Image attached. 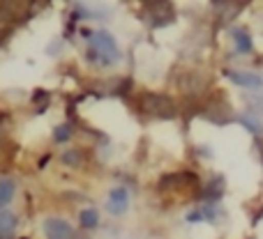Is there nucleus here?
<instances>
[{
    "instance_id": "6e6552de",
    "label": "nucleus",
    "mask_w": 263,
    "mask_h": 239,
    "mask_svg": "<svg viewBox=\"0 0 263 239\" xmlns=\"http://www.w3.org/2000/svg\"><path fill=\"white\" fill-rule=\"evenodd\" d=\"M233 41H236V49L238 53H252V49H254V44H252V37L247 30H242V28H238V30H233Z\"/></svg>"
},
{
    "instance_id": "20e7f679",
    "label": "nucleus",
    "mask_w": 263,
    "mask_h": 239,
    "mask_svg": "<svg viewBox=\"0 0 263 239\" xmlns=\"http://www.w3.org/2000/svg\"><path fill=\"white\" fill-rule=\"evenodd\" d=\"M129 207V193L123 186H116L109 191V200H106V212L114 216H123Z\"/></svg>"
},
{
    "instance_id": "9b49d317",
    "label": "nucleus",
    "mask_w": 263,
    "mask_h": 239,
    "mask_svg": "<svg viewBox=\"0 0 263 239\" xmlns=\"http://www.w3.org/2000/svg\"><path fill=\"white\" fill-rule=\"evenodd\" d=\"M217 219V209L213 207H203V209H196V212L187 214V221H213Z\"/></svg>"
},
{
    "instance_id": "7ed1b4c3",
    "label": "nucleus",
    "mask_w": 263,
    "mask_h": 239,
    "mask_svg": "<svg viewBox=\"0 0 263 239\" xmlns=\"http://www.w3.org/2000/svg\"><path fill=\"white\" fill-rule=\"evenodd\" d=\"M42 230H44L46 239H77V232H74V228L69 226L65 219H58V216L44 219V223H42Z\"/></svg>"
},
{
    "instance_id": "39448f33",
    "label": "nucleus",
    "mask_w": 263,
    "mask_h": 239,
    "mask_svg": "<svg viewBox=\"0 0 263 239\" xmlns=\"http://www.w3.org/2000/svg\"><path fill=\"white\" fill-rule=\"evenodd\" d=\"M229 81L236 83L240 88H247V90H263V78L259 74H252V72H229L227 74Z\"/></svg>"
},
{
    "instance_id": "ddd939ff",
    "label": "nucleus",
    "mask_w": 263,
    "mask_h": 239,
    "mask_svg": "<svg viewBox=\"0 0 263 239\" xmlns=\"http://www.w3.org/2000/svg\"><path fill=\"white\" fill-rule=\"evenodd\" d=\"M69 134H72V129H69L67 124L58 126V129L53 131V136H55V140H58V143H65V140H69Z\"/></svg>"
},
{
    "instance_id": "1a4fd4ad",
    "label": "nucleus",
    "mask_w": 263,
    "mask_h": 239,
    "mask_svg": "<svg viewBox=\"0 0 263 239\" xmlns=\"http://www.w3.org/2000/svg\"><path fill=\"white\" fill-rule=\"evenodd\" d=\"M14 193H16V184H14V180L3 177V180H0V209L14 198Z\"/></svg>"
},
{
    "instance_id": "423d86ee",
    "label": "nucleus",
    "mask_w": 263,
    "mask_h": 239,
    "mask_svg": "<svg viewBox=\"0 0 263 239\" xmlns=\"http://www.w3.org/2000/svg\"><path fill=\"white\" fill-rule=\"evenodd\" d=\"M187 184H196V177L192 172H176V175H168L162 182V186H168V189H182Z\"/></svg>"
},
{
    "instance_id": "f03ea898",
    "label": "nucleus",
    "mask_w": 263,
    "mask_h": 239,
    "mask_svg": "<svg viewBox=\"0 0 263 239\" xmlns=\"http://www.w3.org/2000/svg\"><path fill=\"white\" fill-rule=\"evenodd\" d=\"M139 106L145 115L157 120H171L176 115V104L171 97L166 95H157V92H145L139 99Z\"/></svg>"
},
{
    "instance_id": "9d476101",
    "label": "nucleus",
    "mask_w": 263,
    "mask_h": 239,
    "mask_svg": "<svg viewBox=\"0 0 263 239\" xmlns=\"http://www.w3.org/2000/svg\"><path fill=\"white\" fill-rule=\"evenodd\" d=\"M23 7H26V5H21V3H3V5H0V16H5V18H21Z\"/></svg>"
},
{
    "instance_id": "0eeeda50",
    "label": "nucleus",
    "mask_w": 263,
    "mask_h": 239,
    "mask_svg": "<svg viewBox=\"0 0 263 239\" xmlns=\"http://www.w3.org/2000/svg\"><path fill=\"white\" fill-rule=\"evenodd\" d=\"M16 230V216L7 209L0 212V239H9Z\"/></svg>"
},
{
    "instance_id": "f8f14e48",
    "label": "nucleus",
    "mask_w": 263,
    "mask_h": 239,
    "mask_svg": "<svg viewBox=\"0 0 263 239\" xmlns=\"http://www.w3.org/2000/svg\"><path fill=\"white\" fill-rule=\"evenodd\" d=\"M100 223V214L95 209H83L81 212V226L83 228H95Z\"/></svg>"
},
{
    "instance_id": "4468645a",
    "label": "nucleus",
    "mask_w": 263,
    "mask_h": 239,
    "mask_svg": "<svg viewBox=\"0 0 263 239\" xmlns=\"http://www.w3.org/2000/svg\"><path fill=\"white\" fill-rule=\"evenodd\" d=\"M63 161L67 163V166H79V163H81V154L79 152H67V154H63Z\"/></svg>"
},
{
    "instance_id": "f257e3e1",
    "label": "nucleus",
    "mask_w": 263,
    "mask_h": 239,
    "mask_svg": "<svg viewBox=\"0 0 263 239\" xmlns=\"http://www.w3.org/2000/svg\"><path fill=\"white\" fill-rule=\"evenodd\" d=\"M88 58L92 62H100L102 67H109L116 60H120V49L118 41L114 39V35L106 30H97L90 35V51H88Z\"/></svg>"
}]
</instances>
